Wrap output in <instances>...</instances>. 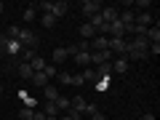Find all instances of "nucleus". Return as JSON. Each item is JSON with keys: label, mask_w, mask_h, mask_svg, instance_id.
<instances>
[{"label": "nucleus", "mask_w": 160, "mask_h": 120, "mask_svg": "<svg viewBox=\"0 0 160 120\" xmlns=\"http://www.w3.org/2000/svg\"><path fill=\"white\" fill-rule=\"evenodd\" d=\"M19 118H22V120H32L35 118V109L32 107H22V109H19Z\"/></svg>", "instance_id": "aec40b11"}, {"label": "nucleus", "mask_w": 160, "mask_h": 120, "mask_svg": "<svg viewBox=\"0 0 160 120\" xmlns=\"http://www.w3.org/2000/svg\"><path fill=\"white\" fill-rule=\"evenodd\" d=\"M80 75H83V80H86V83H88V80H91V83H93V80L99 78V72H96V69H91V67H86V69H83V72H80Z\"/></svg>", "instance_id": "a211bd4d"}, {"label": "nucleus", "mask_w": 160, "mask_h": 120, "mask_svg": "<svg viewBox=\"0 0 160 120\" xmlns=\"http://www.w3.org/2000/svg\"><path fill=\"white\" fill-rule=\"evenodd\" d=\"M133 16H136V13H133L131 11V8H128V11H120V22H123V24H126V27H131V24H133Z\"/></svg>", "instance_id": "2eb2a0df"}, {"label": "nucleus", "mask_w": 160, "mask_h": 120, "mask_svg": "<svg viewBox=\"0 0 160 120\" xmlns=\"http://www.w3.org/2000/svg\"><path fill=\"white\" fill-rule=\"evenodd\" d=\"M0 69H3V56H0Z\"/></svg>", "instance_id": "473e14b6"}, {"label": "nucleus", "mask_w": 160, "mask_h": 120, "mask_svg": "<svg viewBox=\"0 0 160 120\" xmlns=\"http://www.w3.org/2000/svg\"><path fill=\"white\" fill-rule=\"evenodd\" d=\"M53 104H56L59 115H62V112H67V109H69V99H64V96H59V99H56V102H53Z\"/></svg>", "instance_id": "6ab92c4d"}, {"label": "nucleus", "mask_w": 160, "mask_h": 120, "mask_svg": "<svg viewBox=\"0 0 160 120\" xmlns=\"http://www.w3.org/2000/svg\"><path fill=\"white\" fill-rule=\"evenodd\" d=\"M102 8H104V6L99 3V0H86V3H80V11H83V16H88V19L96 16Z\"/></svg>", "instance_id": "f03ea898"}, {"label": "nucleus", "mask_w": 160, "mask_h": 120, "mask_svg": "<svg viewBox=\"0 0 160 120\" xmlns=\"http://www.w3.org/2000/svg\"><path fill=\"white\" fill-rule=\"evenodd\" d=\"M46 115H53V118H59V109L53 102H46Z\"/></svg>", "instance_id": "5701e85b"}, {"label": "nucleus", "mask_w": 160, "mask_h": 120, "mask_svg": "<svg viewBox=\"0 0 160 120\" xmlns=\"http://www.w3.org/2000/svg\"><path fill=\"white\" fill-rule=\"evenodd\" d=\"M6 38L19 40L22 48H35V46H38V35L29 32V29H22V27H8V29H6Z\"/></svg>", "instance_id": "f257e3e1"}, {"label": "nucleus", "mask_w": 160, "mask_h": 120, "mask_svg": "<svg viewBox=\"0 0 160 120\" xmlns=\"http://www.w3.org/2000/svg\"><path fill=\"white\" fill-rule=\"evenodd\" d=\"M86 99H83V96H75L72 99V102H69V109H72V112H78V115H83V109H86Z\"/></svg>", "instance_id": "1a4fd4ad"}, {"label": "nucleus", "mask_w": 160, "mask_h": 120, "mask_svg": "<svg viewBox=\"0 0 160 120\" xmlns=\"http://www.w3.org/2000/svg\"><path fill=\"white\" fill-rule=\"evenodd\" d=\"M46 59H43V56H38V53H35V59H32V62H29V67H32V72H43V69H46Z\"/></svg>", "instance_id": "f8f14e48"}, {"label": "nucleus", "mask_w": 160, "mask_h": 120, "mask_svg": "<svg viewBox=\"0 0 160 120\" xmlns=\"http://www.w3.org/2000/svg\"><path fill=\"white\" fill-rule=\"evenodd\" d=\"M75 62H78V67H88L91 64V53H75Z\"/></svg>", "instance_id": "f3484780"}, {"label": "nucleus", "mask_w": 160, "mask_h": 120, "mask_svg": "<svg viewBox=\"0 0 160 120\" xmlns=\"http://www.w3.org/2000/svg\"><path fill=\"white\" fill-rule=\"evenodd\" d=\"M32 120H46V112H38V109H35V118Z\"/></svg>", "instance_id": "bb28decb"}, {"label": "nucleus", "mask_w": 160, "mask_h": 120, "mask_svg": "<svg viewBox=\"0 0 160 120\" xmlns=\"http://www.w3.org/2000/svg\"><path fill=\"white\" fill-rule=\"evenodd\" d=\"M43 72H46L48 78H53V75H59V69L53 67V64H46V69H43Z\"/></svg>", "instance_id": "b1692460"}, {"label": "nucleus", "mask_w": 160, "mask_h": 120, "mask_svg": "<svg viewBox=\"0 0 160 120\" xmlns=\"http://www.w3.org/2000/svg\"><path fill=\"white\" fill-rule=\"evenodd\" d=\"M35 16H38V11H35V6H29V8H24V22H32Z\"/></svg>", "instance_id": "412c9836"}, {"label": "nucleus", "mask_w": 160, "mask_h": 120, "mask_svg": "<svg viewBox=\"0 0 160 120\" xmlns=\"http://www.w3.org/2000/svg\"><path fill=\"white\" fill-rule=\"evenodd\" d=\"M67 11H69V6L64 3V0H59V3H51V8H48V13H51V16H56V19L67 16Z\"/></svg>", "instance_id": "20e7f679"}, {"label": "nucleus", "mask_w": 160, "mask_h": 120, "mask_svg": "<svg viewBox=\"0 0 160 120\" xmlns=\"http://www.w3.org/2000/svg\"><path fill=\"white\" fill-rule=\"evenodd\" d=\"M16 75L19 78H24V80H32V67H29V62H22V64H16Z\"/></svg>", "instance_id": "0eeeda50"}, {"label": "nucleus", "mask_w": 160, "mask_h": 120, "mask_svg": "<svg viewBox=\"0 0 160 120\" xmlns=\"http://www.w3.org/2000/svg\"><path fill=\"white\" fill-rule=\"evenodd\" d=\"M51 59H53V67H56V64H62L64 59H69V51L67 48H56V51L51 53Z\"/></svg>", "instance_id": "9b49d317"}, {"label": "nucleus", "mask_w": 160, "mask_h": 120, "mask_svg": "<svg viewBox=\"0 0 160 120\" xmlns=\"http://www.w3.org/2000/svg\"><path fill=\"white\" fill-rule=\"evenodd\" d=\"M107 62H112V53H109V51H91V64H93V67L107 64Z\"/></svg>", "instance_id": "7ed1b4c3"}, {"label": "nucleus", "mask_w": 160, "mask_h": 120, "mask_svg": "<svg viewBox=\"0 0 160 120\" xmlns=\"http://www.w3.org/2000/svg\"><path fill=\"white\" fill-rule=\"evenodd\" d=\"M56 22H59V19H56V16H51V13H43V16H40V24H43L46 29L56 27Z\"/></svg>", "instance_id": "4468645a"}, {"label": "nucleus", "mask_w": 160, "mask_h": 120, "mask_svg": "<svg viewBox=\"0 0 160 120\" xmlns=\"http://www.w3.org/2000/svg\"><path fill=\"white\" fill-rule=\"evenodd\" d=\"M91 120H107V118H104L102 112H93V115H91Z\"/></svg>", "instance_id": "cd10ccee"}, {"label": "nucleus", "mask_w": 160, "mask_h": 120, "mask_svg": "<svg viewBox=\"0 0 160 120\" xmlns=\"http://www.w3.org/2000/svg\"><path fill=\"white\" fill-rule=\"evenodd\" d=\"M3 91H6V88H3V86H0V99H3Z\"/></svg>", "instance_id": "7c9ffc66"}, {"label": "nucleus", "mask_w": 160, "mask_h": 120, "mask_svg": "<svg viewBox=\"0 0 160 120\" xmlns=\"http://www.w3.org/2000/svg\"><path fill=\"white\" fill-rule=\"evenodd\" d=\"M91 51H107V38L104 35H96L91 40Z\"/></svg>", "instance_id": "9d476101"}, {"label": "nucleus", "mask_w": 160, "mask_h": 120, "mask_svg": "<svg viewBox=\"0 0 160 120\" xmlns=\"http://www.w3.org/2000/svg\"><path fill=\"white\" fill-rule=\"evenodd\" d=\"M24 62H32V59H35V51H32V48H24Z\"/></svg>", "instance_id": "393cba45"}, {"label": "nucleus", "mask_w": 160, "mask_h": 120, "mask_svg": "<svg viewBox=\"0 0 160 120\" xmlns=\"http://www.w3.org/2000/svg\"><path fill=\"white\" fill-rule=\"evenodd\" d=\"M126 35H128V32H126V24L120 22V19L109 24V38H126Z\"/></svg>", "instance_id": "423d86ee"}, {"label": "nucleus", "mask_w": 160, "mask_h": 120, "mask_svg": "<svg viewBox=\"0 0 160 120\" xmlns=\"http://www.w3.org/2000/svg\"><path fill=\"white\" fill-rule=\"evenodd\" d=\"M3 8H6V6H3V0H0V13H3Z\"/></svg>", "instance_id": "2f4dec72"}, {"label": "nucleus", "mask_w": 160, "mask_h": 120, "mask_svg": "<svg viewBox=\"0 0 160 120\" xmlns=\"http://www.w3.org/2000/svg\"><path fill=\"white\" fill-rule=\"evenodd\" d=\"M46 120H59V118H53V115H46Z\"/></svg>", "instance_id": "c756f323"}, {"label": "nucleus", "mask_w": 160, "mask_h": 120, "mask_svg": "<svg viewBox=\"0 0 160 120\" xmlns=\"http://www.w3.org/2000/svg\"><path fill=\"white\" fill-rule=\"evenodd\" d=\"M144 38H147L149 43H160V29H158V27H149V29H147V35H144Z\"/></svg>", "instance_id": "dca6fc26"}, {"label": "nucleus", "mask_w": 160, "mask_h": 120, "mask_svg": "<svg viewBox=\"0 0 160 120\" xmlns=\"http://www.w3.org/2000/svg\"><path fill=\"white\" fill-rule=\"evenodd\" d=\"M109 86V80L107 78H102V80H99V83H96V88H99V91H104V88H107Z\"/></svg>", "instance_id": "a878e982"}, {"label": "nucleus", "mask_w": 160, "mask_h": 120, "mask_svg": "<svg viewBox=\"0 0 160 120\" xmlns=\"http://www.w3.org/2000/svg\"><path fill=\"white\" fill-rule=\"evenodd\" d=\"M142 120H155V115H144V118Z\"/></svg>", "instance_id": "c85d7f7f"}, {"label": "nucleus", "mask_w": 160, "mask_h": 120, "mask_svg": "<svg viewBox=\"0 0 160 120\" xmlns=\"http://www.w3.org/2000/svg\"><path fill=\"white\" fill-rule=\"evenodd\" d=\"M48 80H51V78H48L46 72H35L29 83H32V86H38V88H46V86H48Z\"/></svg>", "instance_id": "6e6552de"}, {"label": "nucleus", "mask_w": 160, "mask_h": 120, "mask_svg": "<svg viewBox=\"0 0 160 120\" xmlns=\"http://www.w3.org/2000/svg\"><path fill=\"white\" fill-rule=\"evenodd\" d=\"M43 93H46V102H56V99H59V88H56V86H51V83L43 88Z\"/></svg>", "instance_id": "ddd939ff"}, {"label": "nucleus", "mask_w": 160, "mask_h": 120, "mask_svg": "<svg viewBox=\"0 0 160 120\" xmlns=\"http://www.w3.org/2000/svg\"><path fill=\"white\" fill-rule=\"evenodd\" d=\"M86 80H83V75H69V83L67 86H83Z\"/></svg>", "instance_id": "4be33fe9"}, {"label": "nucleus", "mask_w": 160, "mask_h": 120, "mask_svg": "<svg viewBox=\"0 0 160 120\" xmlns=\"http://www.w3.org/2000/svg\"><path fill=\"white\" fill-rule=\"evenodd\" d=\"M128 67H131V62H128L126 56H118V59L112 62V72H118V75H126Z\"/></svg>", "instance_id": "39448f33"}]
</instances>
